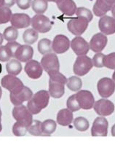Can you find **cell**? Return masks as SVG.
I'll list each match as a JSON object with an SVG mask.
<instances>
[{"mask_svg": "<svg viewBox=\"0 0 115 145\" xmlns=\"http://www.w3.org/2000/svg\"><path fill=\"white\" fill-rule=\"evenodd\" d=\"M12 57H14V54L6 45L0 46V61H9Z\"/></svg>", "mask_w": 115, "mask_h": 145, "instance_id": "d590c367", "label": "cell"}, {"mask_svg": "<svg viewBox=\"0 0 115 145\" xmlns=\"http://www.w3.org/2000/svg\"><path fill=\"white\" fill-rule=\"evenodd\" d=\"M73 113L69 109H60L57 114V123L62 126H68L73 121Z\"/></svg>", "mask_w": 115, "mask_h": 145, "instance_id": "7402d4cb", "label": "cell"}, {"mask_svg": "<svg viewBox=\"0 0 115 145\" xmlns=\"http://www.w3.org/2000/svg\"><path fill=\"white\" fill-rule=\"evenodd\" d=\"M12 116L16 121L24 123L27 126H29L33 121V114L29 110L27 106L24 105L15 106L12 109Z\"/></svg>", "mask_w": 115, "mask_h": 145, "instance_id": "8992f818", "label": "cell"}, {"mask_svg": "<svg viewBox=\"0 0 115 145\" xmlns=\"http://www.w3.org/2000/svg\"><path fill=\"white\" fill-rule=\"evenodd\" d=\"M24 70L29 77L33 80H37L42 75L43 68L41 63L36 60L31 59L26 62Z\"/></svg>", "mask_w": 115, "mask_h": 145, "instance_id": "5bb4252c", "label": "cell"}, {"mask_svg": "<svg viewBox=\"0 0 115 145\" xmlns=\"http://www.w3.org/2000/svg\"><path fill=\"white\" fill-rule=\"evenodd\" d=\"M57 127L56 122L53 120H46L42 123V131L45 135L50 136L55 131Z\"/></svg>", "mask_w": 115, "mask_h": 145, "instance_id": "83f0119b", "label": "cell"}, {"mask_svg": "<svg viewBox=\"0 0 115 145\" xmlns=\"http://www.w3.org/2000/svg\"><path fill=\"white\" fill-rule=\"evenodd\" d=\"M49 80V93L54 99H60L65 93V85L67 78L59 71L47 72Z\"/></svg>", "mask_w": 115, "mask_h": 145, "instance_id": "6da1fadb", "label": "cell"}, {"mask_svg": "<svg viewBox=\"0 0 115 145\" xmlns=\"http://www.w3.org/2000/svg\"><path fill=\"white\" fill-rule=\"evenodd\" d=\"M41 64L46 72L60 70L59 60L55 53H50L44 55L41 60Z\"/></svg>", "mask_w": 115, "mask_h": 145, "instance_id": "30bf717a", "label": "cell"}, {"mask_svg": "<svg viewBox=\"0 0 115 145\" xmlns=\"http://www.w3.org/2000/svg\"><path fill=\"white\" fill-rule=\"evenodd\" d=\"M66 106L67 108L72 112H73L78 111V110L81 109L79 105V103H78L77 100V98H76V94L71 95V96H69V99H67Z\"/></svg>", "mask_w": 115, "mask_h": 145, "instance_id": "8d00e7d4", "label": "cell"}, {"mask_svg": "<svg viewBox=\"0 0 115 145\" xmlns=\"http://www.w3.org/2000/svg\"><path fill=\"white\" fill-rule=\"evenodd\" d=\"M28 131L30 134L33 135V136H41L42 135V123L40 120H33L32 123H31L29 128H28Z\"/></svg>", "mask_w": 115, "mask_h": 145, "instance_id": "d6a6232c", "label": "cell"}, {"mask_svg": "<svg viewBox=\"0 0 115 145\" xmlns=\"http://www.w3.org/2000/svg\"><path fill=\"white\" fill-rule=\"evenodd\" d=\"M31 24L33 29L42 34L48 32L52 29V23L50 19L42 14L35 15L31 18Z\"/></svg>", "mask_w": 115, "mask_h": 145, "instance_id": "5b68a950", "label": "cell"}, {"mask_svg": "<svg viewBox=\"0 0 115 145\" xmlns=\"http://www.w3.org/2000/svg\"><path fill=\"white\" fill-rule=\"evenodd\" d=\"M16 0H2V6L3 7H11L15 5Z\"/></svg>", "mask_w": 115, "mask_h": 145, "instance_id": "b9f144b4", "label": "cell"}, {"mask_svg": "<svg viewBox=\"0 0 115 145\" xmlns=\"http://www.w3.org/2000/svg\"><path fill=\"white\" fill-rule=\"evenodd\" d=\"M98 28L101 32L105 35H111L115 33V18L108 16H103L98 21Z\"/></svg>", "mask_w": 115, "mask_h": 145, "instance_id": "e0dca14e", "label": "cell"}, {"mask_svg": "<svg viewBox=\"0 0 115 145\" xmlns=\"http://www.w3.org/2000/svg\"><path fill=\"white\" fill-rule=\"evenodd\" d=\"M3 40H4L3 34H2L1 33H0V46H1V44L3 43Z\"/></svg>", "mask_w": 115, "mask_h": 145, "instance_id": "f6af8a7d", "label": "cell"}, {"mask_svg": "<svg viewBox=\"0 0 115 145\" xmlns=\"http://www.w3.org/2000/svg\"><path fill=\"white\" fill-rule=\"evenodd\" d=\"M29 126L24 123L16 121V123L12 126V133L16 137H23L28 131Z\"/></svg>", "mask_w": 115, "mask_h": 145, "instance_id": "1f68e13d", "label": "cell"}, {"mask_svg": "<svg viewBox=\"0 0 115 145\" xmlns=\"http://www.w3.org/2000/svg\"><path fill=\"white\" fill-rule=\"evenodd\" d=\"M74 126L76 129L81 132L86 131L89 128L90 124L88 120L83 117H79L75 118L73 121Z\"/></svg>", "mask_w": 115, "mask_h": 145, "instance_id": "f546056e", "label": "cell"}, {"mask_svg": "<svg viewBox=\"0 0 115 145\" xmlns=\"http://www.w3.org/2000/svg\"><path fill=\"white\" fill-rule=\"evenodd\" d=\"M93 60L87 56H79L77 58L73 67V71L77 76H84L93 68Z\"/></svg>", "mask_w": 115, "mask_h": 145, "instance_id": "3957f363", "label": "cell"}, {"mask_svg": "<svg viewBox=\"0 0 115 145\" xmlns=\"http://www.w3.org/2000/svg\"><path fill=\"white\" fill-rule=\"evenodd\" d=\"M112 8V6L107 3L106 0H96L93 6V10L94 15L97 17H102L111 10Z\"/></svg>", "mask_w": 115, "mask_h": 145, "instance_id": "603a6c76", "label": "cell"}, {"mask_svg": "<svg viewBox=\"0 0 115 145\" xmlns=\"http://www.w3.org/2000/svg\"><path fill=\"white\" fill-rule=\"evenodd\" d=\"M31 0H16L18 7L21 10H27L31 5Z\"/></svg>", "mask_w": 115, "mask_h": 145, "instance_id": "ab89813d", "label": "cell"}, {"mask_svg": "<svg viewBox=\"0 0 115 145\" xmlns=\"http://www.w3.org/2000/svg\"><path fill=\"white\" fill-rule=\"evenodd\" d=\"M34 56V50L29 44H23L18 47L14 53L16 59L21 62H27L32 58Z\"/></svg>", "mask_w": 115, "mask_h": 145, "instance_id": "d6986e66", "label": "cell"}, {"mask_svg": "<svg viewBox=\"0 0 115 145\" xmlns=\"http://www.w3.org/2000/svg\"><path fill=\"white\" fill-rule=\"evenodd\" d=\"M57 7L64 15L71 16L76 13L77 5L73 0H58L56 2Z\"/></svg>", "mask_w": 115, "mask_h": 145, "instance_id": "44dd1931", "label": "cell"}, {"mask_svg": "<svg viewBox=\"0 0 115 145\" xmlns=\"http://www.w3.org/2000/svg\"><path fill=\"white\" fill-rule=\"evenodd\" d=\"M31 7L36 14H43L47 10L48 3L47 0H33Z\"/></svg>", "mask_w": 115, "mask_h": 145, "instance_id": "484cf974", "label": "cell"}, {"mask_svg": "<svg viewBox=\"0 0 115 145\" xmlns=\"http://www.w3.org/2000/svg\"><path fill=\"white\" fill-rule=\"evenodd\" d=\"M33 96V92L29 88L24 86L21 91L18 93L10 94V99L14 106L22 105L24 101H28L31 99Z\"/></svg>", "mask_w": 115, "mask_h": 145, "instance_id": "2e32d148", "label": "cell"}, {"mask_svg": "<svg viewBox=\"0 0 115 145\" xmlns=\"http://www.w3.org/2000/svg\"><path fill=\"white\" fill-rule=\"evenodd\" d=\"M6 69L9 74L17 76L22 71V65L18 60L10 59L6 65Z\"/></svg>", "mask_w": 115, "mask_h": 145, "instance_id": "cb8c5ba5", "label": "cell"}, {"mask_svg": "<svg viewBox=\"0 0 115 145\" xmlns=\"http://www.w3.org/2000/svg\"><path fill=\"white\" fill-rule=\"evenodd\" d=\"M50 93L48 91L42 90L33 95L28 101L27 108L32 114H37L41 112L42 109L47 106L50 101Z\"/></svg>", "mask_w": 115, "mask_h": 145, "instance_id": "7a4b0ae2", "label": "cell"}, {"mask_svg": "<svg viewBox=\"0 0 115 145\" xmlns=\"http://www.w3.org/2000/svg\"><path fill=\"white\" fill-rule=\"evenodd\" d=\"M97 89L100 96L103 99L110 97L115 91V82L109 77H103L98 82Z\"/></svg>", "mask_w": 115, "mask_h": 145, "instance_id": "52a82bcc", "label": "cell"}, {"mask_svg": "<svg viewBox=\"0 0 115 145\" xmlns=\"http://www.w3.org/2000/svg\"><path fill=\"white\" fill-rule=\"evenodd\" d=\"M39 34L36 30L33 29H28L23 32V39L26 44H32L37 41Z\"/></svg>", "mask_w": 115, "mask_h": 145, "instance_id": "d4e9b609", "label": "cell"}, {"mask_svg": "<svg viewBox=\"0 0 115 145\" xmlns=\"http://www.w3.org/2000/svg\"><path fill=\"white\" fill-rule=\"evenodd\" d=\"M93 108L98 115L103 117L109 116L114 111V104L108 99H102L95 102Z\"/></svg>", "mask_w": 115, "mask_h": 145, "instance_id": "8fae6325", "label": "cell"}, {"mask_svg": "<svg viewBox=\"0 0 115 145\" xmlns=\"http://www.w3.org/2000/svg\"><path fill=\"white\" fill-rule=\"evenodd\" d=\"M107 42L108 39L104 34L103 33L96 34L91 38L90 41V49L95 53H100L107 46Z\"/></svg>", "mask_w": 115, "mask_h": 145, "instance_id": "ac0fdd59", "label": "cell"}, {"mask_svg": "<svg viewBox=\"0 0 115 145\" xmlns=\"http://www.w3.org/2000/svg\"><path fill=\"white\" fill-rule=\"evenodd\" d=\"M2 119V111H1V109H0V120Z\"/></svg>", "mask_w": 115, "mask_h": 145, "instance_id": "816d5d0a", "label": "cell"}, {"mask_svg": "<svg viewBox=\"0 0 115 145\" xmlns=\"http://www.w3.org/2000/svg\"><path fill=\"white\" fill-rule=\"evenodd\" d=\"M71 48L77 56H84L89 52V43L82 37L77 36L71 42Z\"/></svg>", "mask_w": 115, "mask_h": 145, "instance_id": "9a60e30c", "label": "cell"}, {"mask_svg": "<svg viewBox=\"0 0 115 145\" xmlns=\"http://www.w3.org/2000/svg\"><path fill=\"white\" fill-rule=\"evenodd\" d=\"M47 2H57L58 0H47Z\"/></svg>", "mask_w": 115, "mask_h": 145, "instance_id": "c3c4849f", "label": "cell"}, {"mask_svg": "<svg viewBox=\"0 0 115 145\" xmlns=\"http://www.w3.org/2000/svg\"><path fill=\"white\" fill-rule=\"evenodd\" d=\"M106 2L108 4H109L110 5H112L113 7V5L115 4V0H106Z\"/></svg>", "mask_w": 115, "mask_h": 145, "instance_id": "7bdbcfd3", "label": "cell"}, {"mask_svg": "<svg viewBox=\"0 0 115 145\" xmlns=\"http://www.w3.org/2000/svg\"><path fill=\"white\" fill-rule=\"evenodd\" d=\"M0 7H3L2 6V0H0Z\"/></svg>", "mask_w": 115, "mask_h": 145, "instance_id": "f5cc1de1", "label": "cell"}, {"mask_svg": "<svg viewBox=\"0 0 115 145\" xmlns=\"http://www.w3.org/2000/svg\"><path fill=\"white\" fill-rule=\"evenodd\" d=\"M66 86L70 91H74V92L79 91L83 87V81L79 77L73 76L67 79Z\"/></svg>", "mask_w": 115, "mask_h": 145, "instance_id": "4316f807", "label": "cell"}, {"mask_svg": "<svg viewBox=\"0 0 115 145\" xmlns=\"http://www.w3.org/2000/svg\"><path fill=\"white\" fill-rule=\"evenodd\" d=\"M12 16L10 7H0V24H7L10 21Z\"/></svg>", "mask_w": 115, "mask_h": 145, "instance_id": "836d02e7", "label": "cell"}, {"mask_svg": "<svg viewBox=\"0 0 115 145\" xmlns=\"http://www.w3.org/2000/svg\"><path fill=\"white\" fill-rule=\"evenodd\" d=\"M31 18L26 13L12 14L10 18L11 25L16 29H24L27 28L31 24Z\"/></svg>", "mask_w": 115, "mask_h": 145, "instance_id": "ffe728a7", "label": "cell"}, {"mask_svg": "<svg viewBox=\"0 0 115 145\" xmlns=\"http://www.w3.org/2000/svg\"><path fill=\"white\" fill-rule=\"evenodd\" d=\"M76 15L77 17L83 18H85L88 22H90L93 18V15L89 9H87L86 7H78L76 11Z\"/></svg>", "mask_w": 115, "mask_h": 145, "instance_id": "e575fe53", "label": "cell"}, {"mask_svg": "<svg viewBox=\"0 0 115 145\" xmlns=\"http://www.w3.org/2000/svg\"><path fill=\"white\" fill-rule=\"evenodd\" d=\"M112 10V16H113V17L115 18V4L113 5V7H112V10Z\"/></svg>", "mask_w": 115, "mask_h": 145, "instance_id": "ee69618b", "label": "cell"}, {"mask_svg": "<svg viewBox=\"0 0 115 145\" xmlns=\"http://www.w3.org/2000/svg\"><path fill=\"white\" fill-rule=\"evenodd\" d=\"M76 98L77 100L81 109L88 110L93 107L95 104V99L93 93L89 91H80L76 93Z\"/></svg>", "mask_w": 115, "mask_h": 145, "instance_id": "9c48e42d", "label": "cell"}, {"mask_svg": "<svg viewBox=\"0 0 115 145\" xmlns=\"http://www.w3.org/2000/svg\"><path fill=\"white\" fill-rule=\"evenodd\" d=\"M88 21L85 18L77 17L71 19L67 24L68 30L76 36H80L87 30Z\"/></svg>", "mask_w": 115, "mask_h": 145, "instance_id": "ba28073f", "label": "cell"}, {"mask_svg": "<svg viewBox=\"0 0 115 145\" xmlns=\"http://www.w3.org/2000/svg\"><path fill=\"white\" fill-rule=\"evenodd\" d=\"M104 57V55L101 53H96L93 58V66L97 68H102L103 67V59Z\"/></svg>", "mask_w": 115, "mask_h": 145, "instance_id": "f35d334b", "label": "cell"}, {"mask_svg": "<svg viewBox=\"0 0 115 145\" xmlns=\"http://www.w3.org/2000/svg\"><path fill=\"white\" fill-rule=\"evenodd\" d=\"M109 123L105 118L98 117L95 120L91 128V135L93 137H107L108 134Z\"/></svg>", "mask_w": 115, "mask_h": 145, "instance_id": "7c38bea8", "label": "cell"}, {"mask_svg": "<svg viewBox=\"0 0 115 145\" xmlns=\"http://www.w3.org/2000/svg\"><path fill=\"white\" fill-rule=\"evenodd\" d=\"M3 37L4 39L8 42L16 41L18 37V29L12 26L6 28L3 32Z\"/></svg>", "mask_w": 115, "mask_h": 145, "instance_id": "4dcf8cb0", "label": "cell"}, {"mask_svg": "<svg viewBox=\"0 0 115 145\" xmlns=\"http://www.w3.org/2000/svg\"><path fill=\"white\" fill-rule=\"evenodd\" d=\"M112 80H113L115 82V71L114 72L113 74H112Z\"/></svg>", "mask_w": 115, "mask_h": 145, "instance_id": "7dc6e473", "label": "cell"}, {"mask_svg": "<svg viewBox=\"0 0 115 145\" xmlns=\"http://www.w3.org/2000/svg\"><path fill=\"white\" fill-rule=\"evenodd\" d=\"M1 85L4 88L7 89L10 93H18L24 87L22 81L15 75L7 74L2 77Z\"/></svg>", "mask_w": 115, "mask_h": 145, "instance_id": "277c9868", "label": "cell"}, {"mask_svg": "<svg viewBox=\"0 0 115 145\" xmlns=\"http://www.w3.org/2000/svg\"><path fill=\"white\" fill-rule=\"evenodd\" d=\"M2 123H1V120H0V132L2 131Z\"/></svg>", "mask_w": 115, "mask_h": 145, "instance_id": "f907efd6", "label": "cell"}, {"mask_svg": "<svg viewBox=\"0 0 115 145\" xmlns=\"http://www.w3.org/2000/svg\"><path fill=\"white\" fill-rule=\"evenodd\" d=\"M70 46L71 42L69 39L63 34H58L55 36L52 42L53 50L58 54H62L68 51Z\"/></svg>", "mask_w": 115, "mask_h": 145, "instance_id": "4fadbf2b", "label": "cell"}, {"mask_svg": "<svg viewBox=\"0 0 115 145\" xmlns=\"http://www.w3.org/2000/svg\"><path fill=\"white\" fill-rule=\"evenodd\" d=\"M103 67L110 69H115V53L106 55L103 59Z\"/></svg>", "mask_w": 115, "mask_h": 145, "instance_id": "74e56055", "label": "cell"}, {"mask_svg": "<svg viewBox=\"0 0 115 145\" xmlns=\"http://www.w3.org/2000/svg\"><path fill=\"white\" fill-rule=\"evenodd\" d=\"M112 135L113 137H115V124L114 125L112 128Z\"/></svg>", "mask_w": 115, "mask_h": 145, "instance_id": "bcb514c9", "label": "cell"}, {"mask_svg": "<svg viewBox=\"0 0 115 145\" xmlns=\"http://www.w3.org/2000/svg\"><path fill=\"white\" fill-rule=\"evenodd\" d=\"M2 91L1 87H0V99H1V98H2Z\"/></svg>", "mask_w": 115, "mask_h": 145, "instance_id": "681fc988", "label": "cell"}, {"mask_svg": "<svg viewBox=\"0 0 115 145\" xmlns=\"http://www.w3.org/2000/svg\"><path fill=\"white\" fill-rule=\"evenodd\" d=\"M21 44H19L18 42H16L15 41L12 42H9L7 44H6V46L9 48V49L10 50V51L12 52V53H15V52L16 51V50L18 48V47L20 46Z\"/></svg>", "mask_w": 115, "mask_h": 145, "instance_id": "60d3db41", "label": "cell"}, {"mask_svg": "<svg viewBox=\"0 0 115 145\" xmlns=\"http://www.w3.org/2000/svg\"><path fill=\"white\" fill-rule=\"evenodd\" d=\"M53 50L52 48V42L50 39L44 38L42 39L38 43V51L41 54L45 55L51 53Z\"/></svg>", "mask_w": 115, "mask_h": 145, "instance_id": "f1b7e54d", "label": "cell"}]
</instances>
